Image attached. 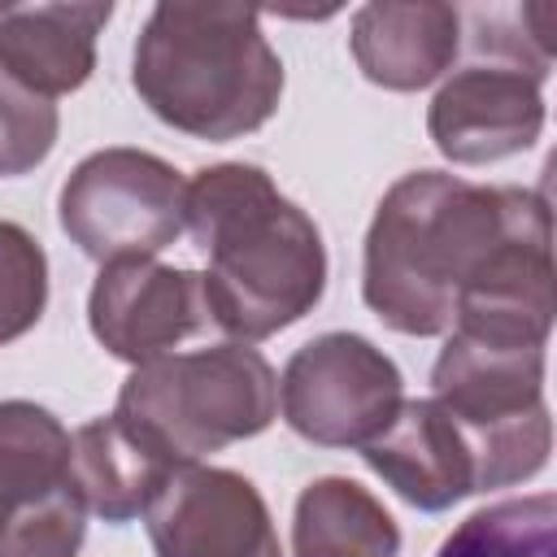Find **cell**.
Returning <instances> with one entry per match:
<instances>
[{
    "label": "cell",
    "instance_id": "1",
    "mask_svg": "<svg viewBox=\"0 0 557 557\" xmlns=\"http://www.w3.org/2000/svg\"><path fill=\"white\" fill-rule=\"evenodd\" d=\"M548 200L527 187H483L444 170L400 174L366 231L361 300L400 335H448L461 292Z\"/></svg>",
    "mask_w": 557,
    "mask_h": 557
},
{
    "label": "cell",
    "instance_id": "2",
    "mask_svg": "<svg viewBox=\"0 0 557 557\" xmlns=\"http://www.w3.org/2000/svg\"><path fill=\"white\" fill-rule=\"evenodd\" d=\"M187 231L209 261V318L235 344L287 331L326 292L318 222L252 161H218L187 178Z\"/></svg>",
    "mask_w": 557,
    "mask_h": 557
},
{
    "label": "cell",
    "instance_id": "3",
    "mask_svg": "<svg viewBox=\"0 0 557 557\" xmlns=\"http://www.w3.org/2000/svg\"><path fill=\"white\" fill-rule=\"evenodd\" d=\"M131 83L165 126L226 144L261 131L283 100V61L244 4H152Z\"/></svg>",
    "mask_w": 557,
    "mask_h": 557
},
{
    "label": "cell",
    "instance_id": "4",
    "mask_svg": "<svg viewBox=\"0 0 557 557\" xmlns=\"http://www.w3.org/2000/svg\"><path fill=\"white\" fill-rule=\"evenodd\" d=\"M113 418L165 461H200L261 435L278 418V374L252 344H213L135 366Z\"/></svg>",
    "mask_w": 557,
    "mask_h": 557
},
{
    "label": "cell",
    "instance_id": "5",
    "mask_svg": "<svg viewBox=\"0 0 557 557\" xmlns=\"http://www.w3.org/2000/svg\"><path fill=\"white\" fill-rule=\"evenodd\" d=\"M431 400H440L466 435L479 492L527 483L548 466L553 418L544 405V348L448 331L431 366Z\"/></svg>",
    "mask_w": 557,
    "mask_h": 557
},
{
    "label": "cell",
    "instance_id": "6",
    "mask_svg": "<svg viewBox=\"0 0 557 557\" xmlns=\"http://www.w3.org/2000/svg\"><path fill=\"white\" fill-rule=\"evenodd\" d=\"M57 218L100 265L157 257L187 231V178L157 152L100 148L61 183Z\"/></svg>",
    "mask_w": 557,
    "mask_h": 557
},
{
    "label": "cell",
    "instance_id": "7",
    "mask_svg": "<svg viewBox=\"0 0 557 557\" xmlns=\"http://www.w3.org/2000/svg\"><path fill=\"white\" fill-rule=\"evenodd\" d=\"M470 65L453 70L426 104V135L453 165H487L527 152L544 131V91L553 52L535 39L505 44L483 35Z\"/></svg>",
    "mask_w": 557,
    "mask_h": 557
},
{
    "label": "cell",
    "instance_id": "8",
    "mask_svg": "<svg viewBox=\"0 0 557 557\" xmlns=\"http://www.w3.org/2000/svg\"><path fill=\"white\" fill-rule=\"evenodd\" d=\"M400 405V366L357 331H326L300 344L278 379L283 422L318 448H366Z\"/></svg>",
    "mask_w": 557,
    "mask_h": 557
},
{
    "label": "cell",
    "instance_id": "9",
    "mask_svg": "<svg viewBox=\"0 0 557 557\" xmlns=\"http://www.w3.org/2000/svg\"><path fill=\"white\" fill-rule=\"evenodd\" d=\"M144 522L157 557H283L265 496L226 466H174L152 492Z\"/></svg>",
    "mask_w": 557,
    "mask_h": 557
},
{
    "label": "cell",
    "instance_id": "10",
    "mask_svg": "<svg viewBox=\"0 0 557 557\" xmlns=\"http://www.w3.org/2000/svg\"><path fill=\"white\" fill-rule=\"evenodd\" d=\"M87 326L96 344L126 366L170 357L183 339L213 326L205 278L183 265H161L157 257L100 265L87 296Z\"/></svg>",
    "mask_w": 557,
    "mask_h": 557
},
{
    "label": "cell",
    "instance_id": "11",
    "mask_svg": "<svg viewBox=\"0 0 557 557\" xmlns=\"http://www.w3.org/2000/svg\"><path fill=\"white\" fill-rule=\"evenodd\" d=\"M361 457L405 505L422 513H444L466 496H479L474 453L444 405L431 396L405 400L392 426L370 440Z\"/></svg>",
    "mask_w": 557,
    "mask_h": 557
},
{
    "label": "cell",
    "instance_id": "12",
    "mask_svg": "<svg viewBox=\"0 0 557 557\" xmlns=\"http://www.w3.org/2000/svg\"><path fill=\"white\" fill-rule=\"evenodd\" d=\"M357 70L387 91H422L444 78L461 52V13L440 0H374L352 13L348 35Z\"/></svg>",
    "mask_w": 557,
    "mask_h": 557
},
{
    "label": "cell",
    "instance_id": "13",
    "mask_svg": "<svg viewBox=\"0 0 557 557\" xmlns=\"http://www.w3.org/2000/svg\"><path fill=\"white\" fill-rule=\"evenodd\" d=\"M109 17L113 4H9L0 9V65L48 100L78 91Z\"/></svg>",
    "mask_w": 557,
    "mask_h": 557
},
{
    "label": "cell",
    "instance_id": "14",
    "mask_svg": "<svg viewBox=\"0 0 557 557\" xmlns=\"http://www.w3.org/2000/svg\"><path fill=\"white\" fill-rule=\"evenodd\" d=\"M170 470L174 461H165L148 440H139L113 413L91 418L70 435V483L87 505V513L113 527L139 518Z\"/></svg>",
    "mask_w": 557,
    "mask_h": 557
},
{
    "label": "cell",
    "instance_id": "15",
    "mask_svg": "<svg viewBox=\"0 0 557 557\" xmlns=\"http://www.w3.org/2000/svg\"><path fill=\"white\" fill-rule=\"evenodd\" d=\"M400 527L383 500L344 474H322L296 496L292 557H396Z\"/></svg>",
    "mask_w": 557,
    "mask_h": 557
},
{
    "label": "cell",
    "instance_id": "16",
    "mask_svg": "<svg viewBox=\"0 0 557 557\" xmlns=\"http://www.w3.org/2000/svg\"><path fill=\"white\" fill-rule=\"evenodd\" d=\"M70 487V431L35 400H0V535Z\"/></svg>",
    "mask_w": 557,
    "mask_h": 557
},
{
    "label": "cell",
    "instance_id": "17",
    "mask_svg": "<svg viewBox=\"0 0 557 557\" xmlns=\"http://www.w3.org/2000/svg\"><path fill=\"white\" fill-rule=\"evenodd\" d=\"M435 557H557V500L553 492L513 496L474 509Z\"/></svg>",
    "mask_w": 557,
    "mask_h": 557
},
{
    "label": "cell",
    "instance_id": "18",
    "mask_svg": "<svg viewBox=\"0 0 557 557\" xmlns=\"http://www.w3.org/2000/svg\"><path fill=\"white\" fill-rule=\"evenodd\" d=\"M48 309V257L44 244L17 226L0 222V344L22 339Z\"/></svg>",
    "mask_w": 557,
    "mask_h": 557
},
{
    "label": "cell",
    "instance_id": "19",
    "mask_svg": "<svg viewBox=\"0 0 557 557\" xmlns=\"http://www.w3.org/2000/svg\"><path fill=\"white\" fill-rule=\"evenodd\" d=\"M61 131V113L48 96L30 91L0 65V178L26 174L48 161Z\"/></svg>",
    "mask_w": 557,
    "mask_h": 557
},
{
    "label": "cell",
    "instance_id": "20",
    "mask_svg": "<svg viewBox=\"0 0 557 557\" xmlns=\"http://www.w3.org/2000/svg\"><path fill=\"white\" fill-rule=\"evenodd\" d=\"M83 535H87V505L70 483L0 535V557H78Z\"/></svg>",
    "mask_w": 557,
    "mask_h": 557
}]
</instances>
